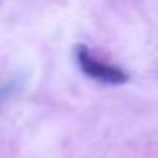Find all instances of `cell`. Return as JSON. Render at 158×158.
Segmentation results:
<instances>
[{
    "label": "cell",
    "instance_id": "obj_2",
    "mask_svg": "<svg viewBox=\"0 0 158 158\" xmlns=\"http://www.w3.org/2000/svg\"><path fill=\"white\" fill-rule=\"evenodd\" d=\"M17 89H19L17 80H9V82L2 83V85H0V104L4 102V100L10 99V97L17 92Z\"/></svg>",
    "mask_w": 158,
    "mask_h": 158
},
{
    "label": "cell",
    "instance_id": "obj_1",
    "mask_svg": "<svg viewBox=\"0 0 158 158\" xmlns=\"http://www.w3.org/2000/svg\"><path fill=\"white\" fill-rule=\"evenodd\" d=\"M75 58L80 70L92 80H97V82L106 83V85H123V83L129 82V75L121 66L99 60L83 44H77Z\"/></svg>",
    "mask_w": 158,
    "mask_h": 158
}]
</instances>
